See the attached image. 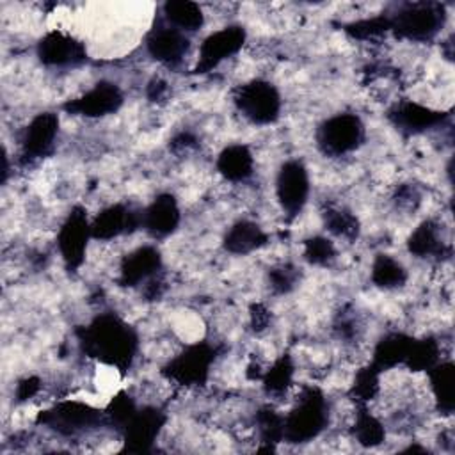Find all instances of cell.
<instances>
[{"instance_id":"cell-1","label":"cell","mask_w":455,"mask_h":455,"mask_svg":"<svg viewBox=\"0 0 455 455\" xmlns=\"http://www.w3.org/2000/svg\"><path fill=\"white\" fill-rule=\"evenodd\" d=\"M80 343L91 357L119 371L132 364L139 345L133 329L112 313L96 316L84 329Z\"/></svg>"},{"instance_id":"cell-2","label":"cell","mask_w":455,"mask_h":455,"mask_svg":"<svg viewBox=\"0 0 455 455\" xmlns=\"http://www.w3.org/2000/svg\"><path fill=\"white\" fill-rule=\"evenodd\" d=\"M329 418L331 407L323 393L316 387H306L284 416L283 439L288 443H309L327 428Z\"/></svg>"},{"instance_id":"cell-3","label":"cell","mask_w":455,"mask_h":455,"mask_svg":"<svg viewBox=\"0 0 455 455\" xmlns=\"http://www.w3.org/2000/svg\"><path fill=\"white\" fill-rule=\"evenodd\" d=\"M215 364V348L208 341L188 343L164 366V377L178 386L192 387L208 380Z\"/></svg>"},{"instance_id":"cell-4","label":"cell","mask_w":455,"mask_h":455,"mask_svg":"<svg viewBox=\"0 0 455 455\" xmlns=\"http://www.w3.org/2000/svg\"><path fill=\"white\" fill-rule=\"evenodd\" d=\"M235 105L249 123L265 126L279 119L283 101L274 84L254 78L238 87L235 94Z\"/></svg>"},{"instance_id":"cell-5","label":"cell","mask_w":455,"mask_h":455,"mask_svg":"<svg viewBox=\"0 0 455 455\" xmlns=\"http://www.w3.org/2000/svg\"><path fill=\"white\" fill-rule=\"evenodd\" d=\"M444 21L439 4H407L389 18V30L402 39L425 43L441 30Z\"/></svg>"},{"instance_id":"cell-6","label":"cell","mask_w":455,"mask_h":455,"mask_svg":"<svg viewBox=\"0 0 455 455\" xmlns=\"http://www.w3.org/2000/svg\"><path fill=\"white\" fill-rule=\"evenodd\" d=\"M364 140V124L359 116L343 112L325 119L316 132L318 148L329 156H343L355 151Z\"/></svg>"},{"instance_id":"cell-7","label":"cell","mask_w":455,"mask_h":455,"mask_svg":"<svg viewBox=\"0 0 455 455\" xmlns=\"http://www.w3.org/2000/svg\"><path fill=\"white\" fill-rule=\"evenodd\" d=\"M274 188L281 210L290 219L300 215L311 190L307 167L300 160H286L284 164H281L275 174Z\"/></svg>"},{"instance_id":"cell-8","label":"cell","mask_w":455,"mask_h":455,"mask_svg":"<svg viewBox=\"0 0 455 455\" xmlns=\"http://www.w3.org/2000/svg\"><path fill=\"white\" fill-rule=\"evenodd\" d=\"M92 238L91 222L84 208H75L60 224L57 233L59 254L68 268H76L84 263L87 254V242Z\"/></svg>"},{"instance_id":"cell-9","label":"cell","mask_w":455,"mask_h":455,"mask_svg":"<svg viewBox=\"0 0 455 455\" xmlns=\"http://www.w3.org/2000/svg\"><path fill=\"white\" fill-rule=\"evenodd\" d=\"M245 43V30L240 25H229L220 30L212 32L203 39L197 52V73H206L222 64Z\"/></svg>"},{"instance_id":"cell-10","label":"cell","mask_w":455,"mask_h":455,"mask_svg":"<svg viewBox=\"0 0 455 455\" xmlns=\"http://www.w3.org/2000/svg\"><path fill=\"white\" fill-rule=\"evenodd\" d=\"M85 55L84 43L62 30H50L37 43V57L48 68L78 66L87 59Z\"/></svg>"},{"instance_id":"cell-11","label":"cell","mask_w":455,"mask_h":455,"mask_svg":"<svg viewBox=\"0 0 455 455\" xmlns=\"http://www.w3.org/2000/svg\"><path fill=\"white\" fill-rule=\"evenodd\" d=\"M123 105V92L114 82H98L82 96L68 101L64 108L69 114L84 117H103L114 114Z\"/></svg>"},{"instance_id":"cell-12","label":"cell","mask_w":455,"mask_h":455,"mask_svg":"<svg viewBox=\"0 0 455 455\" xmlns=\"http://www.w3.org/2000/svg\"><path fill=\"white\" fill-rule=\"evenodd\" d=\"M188 36L172 28L165 21L151 28L146 37V50L149 57L167 68L181 64L185 55L188 53Z\"/></svg>"},{"instance_id":"cell-13","label":"cell","mask_w":455,"mask_h":455,"mask_svg":"<svg viewBox=\"0 0 455 455\" xmlns=\"http://www.w3.org/2000/svg\"><path fill=\"white\" fill-rule=\"evenodd\" d=\"M140 217L142 212H135L126 204H108L91 220V235L98 242H108L140 228Z\"/></svg>"},{"instance_id":"cell-14","label":"cell","mask_w":455,"mask_h":455,"mask_svg":"<svg viewBox=\"0 0 455 455\" xmlns=\"http://www.w3.org/2000/svg\"><path fill=\"white\" fill-rule=\"evenodd\" d=\"M164 427L165 416L156 407H144L135 411V414L130 418L121 432L126 448L133 451H148L151 444L158 439Z\"/></svg>"},{"instance_id":"cell-15","label":"cell","mask_w":455,"mask_h":455,"mask_svg":"<svg viewBox=\"0 0 455 455\" xmlns=\"http://www.w3.org/2000/svg\"><path fill=\"white\" fill-rule=\"evenodd\" d=\"M59 116L55 112H41L32 117L21 133V153L28 158L46 156L57 140Z\"/></svg>"},{"instance_id":"cell-16","label":"cell","mask_w":455,"mask_h":455,"mask_svg":"<svg viewBox=\"0 0 455 455\" xmlns=\"http://www.w3.org/2000/svg\"><path fill=\"white\" fill-rule=\"evenodd\" d=\"M181 220V212L172 194L156 196L144 210L140 217V228L153 238H165L172 235Z\"/></svg>"},{"instance_id":"cell-17","label":"cell","mask_w":455,"mask_h":455,"mask_svg":"<svg viewBox=\"0 0 455 455\" xmlns=\"http://www.w3.org/2000/svg\"><path fill=\"white\" fill-rule=\"evenodd\" d=\"M162 267V254L155 245H140L130 251L119 265V283L139 286L156 275Z\"/></svg>"},{"instance_id":"cell-18","label":"cell","mask_w":455,"mask_h":455,"mask_svg":"<svg viewBox=\"0 0 455 455\" xmlns=\"http://www.w3.org/2000/svg\"><path fill=\"white\" fill-rule=\"evenodd\" d=\"M391 121L395 126L407 133H421L427 132L428 128H435L437 124L443 123V112L435 110L432 107H427L418 101H402L398 103L391 114Z\"/></svg>"},{"instance_id":"cell-19","label":"cell","mask_w":455,"mask_h":455,"mask_svg":"<svg viewBox=\"0 0 455 455\" xmlns=\"http://www.w3.org/2000/svg\"><path fill=\"white\" fill-rule=\"evenodd\" d=\"M267 233L252 220L240 219L224 235V249L235 256H245L267 243Z\"/></svg>"},{"instance_id":"cell-20","label":"cell","mask_w":455,"mask_h":455,"mask_svg":"<svg viewBox=\"0 0 455 455\" xmlns=\"http://www.w3.org/2000/svg\"><path fill=\"white\" fill-rule=\"evenodd\" d=\"M217 171L231 183L245 181L254 172V155L245 144H231L219 153Z\"/></svg>"},{"instance_id":"cell-21","label":"cell","mask_w":455,"mask_h":455,"mask_svg":"<svg viewBox=\"0 0 455 455\" xmlns=\"http://www.w3.org/2000/svg\"><path fill=\"white\" fill-rule=\"evenodd\" d=\"M414 338L403 332H389L380 341L375 343L373 348V366L380 371L391 370L398 364H403L407 354L412 347Z\"/></svg>"},{"instance_id":"cell-22","label":"cell","mask_w":455,"mask_h":455,"mask_svg":"<svg viewBox=\"0 0 455 455\" xmlns=\"http://www.w3.org/2000/svg\"><path fill=\"white\" fill-rule=\"evenodd\" d=\"M162 16L167 25L183 32L194 34L204 25V12L199 4L188 0H171L162 5Z\"/></svg>"},{"instance_id":"cell-23","label":"cell","mask_w":455,"mask_h":455,"mask_svg":"<svg viewBox=\"0 0 455 455\" xmlns=\"http://www.w3.org/2000/svg\"><path fill=\"white\" fill-rule=\"evenodd\" d=\"M430 398L441 412L450 414L453 411V389L455 371L450 361H439L428 370Z\"/></svg>"},{"instance_id":"cell-24","label":"cell","mask_w":455,"mask_h":455,"mask_svg":"<svg viewBox=\"0 0 455 455\" xmlns=\"http://www.w3.org/2000/svg\"><path fill=\"white\" fill-rule=\"evenodd\" d=\"M407 249L416 258H430L437 256L444 251V242L441 235V226L434 220H423L418 228L412 229Z\"/></svg>"},{"instance_id":"cell-25","label":"cell","mask_w":455,"mask_h":455,"mask_svg":"<svg viewBox=\"0 0 455 455\" xmlns=\"http://www.w3.org/2000/svg\"><path fill=\"white\" fill-rule=\"evenodd\" d=\"M371 283L386 291L398 290L407 283V268L402 265L400 259L389 256V254H379L375 256L371 263Z\"/></svg>"},{"instance_id":"cell-26","label":"cell","mask_w":455,"mask_h":455,"mask_svg":"<svg viewBox=\"0 0 455 455\" xmlns=\"http://www.w3.org/2000/svg\"><path fill=\"white\" fill-rule=\"evenodd\" d=\"M323 219V226L325 229L338 238H345V240H354L359 233V220L357 217L347 210V208H339V206H327L322 213Z\"/></svg>"},{"instance_id":"cell-27","label":"cell","mask_w":455,"mask_h":455,"mask_svg":"<svg viewBox=\"0 0 455 455\" xmlns=\"http://www.w3.org/2000/svg\"><path fill=\"white\" fill-rule=\"evenodd\" d=\"M336 258L334 242L327 236L315 235L304 242V259L311 265H327Z\"/></svg>"},{"instance_id":"cell-28","label":"cell","mask_w":455,"mask_h":455,"mask_svg":"<svg viewBox=\"0 0 455 455\" xmlns=\"http://www.w3.org/2000/svg\"><path fill=\"white\" fill-rule=\"evenodd\" d=\"M41 386H43L41 379L34 377V375H28V377L18 380V384H16V400L18 402L32 400L41 391Z\"/></svg>"}]
</instances>
